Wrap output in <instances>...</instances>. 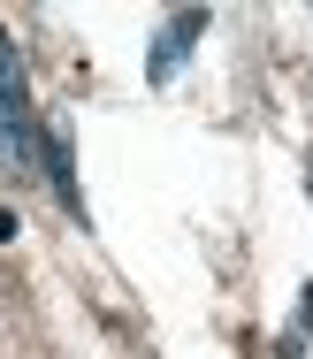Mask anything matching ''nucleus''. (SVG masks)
Masks as SVG:
<instances>
[{"label":"nucleus","mask_w":313,"mask_h":359,"mask_svg":"<svg viewBox=\"0 0 313 359\" xmlns=\"http://www.w3.org/2000/svg\"><path fill=\"white\" fill-rule=\"evenodd\" d=\"M0 168L31 176L39 168V130H31V84H23V54L0 31Z\"/></svg>","instance_id":"f257e3e1"},{"label":"nucleus","mask_w":313,"mask_h":359,"mask_svg":"<svg viewBox=\"0 0 313 359\" xmlns=\"http://www.w3.org/2000/svg\"><path fill=\"white\" fill-rule=\"evenodd\" d=\"M207 8H176L168 23H160V39H153V54H146V84H176V69L191 62V46L207 39Z\"/></svg>","instance_id":"f03ea898"},{"label":"nucleus","mask_w":313,"mask_h":359,"mask_svg":"<svg viewBox=\"0 0 313 359\" xmlns=\"http://www.w3.org/2000/svg\"><path fill=\"white\" fill-rule=\"evenodd\" d=\"M39 168H46V184H54L62 215L77 222V229H92V207H84V184H77V145H69V130H62V123L39 138Z\"/></svg>","instance_id":"7ed1b4c3"},{"label":"nucleus","mask_w":313,"mask_h":359,"mask_svg":"<svg viewBox=\"0 0 313 359\" xmlns=\"http://www.w3.org/2000/svg\"><path fill=\"white\" fill-rule=\"evenodd\" d=\"M306 337H313V283H306V298H298V313H291V329H283L275 352H283V359H306Z\"/></svg>","instance_id":"20e7f679"},{"label":"nucleus","mask_w":313,"mask_h":359,"mask_svg":"<svg viewBox=\"0 0 313 359\" xmlns=\"http://www.w3.org/2000/svg\"><path fill=\"white\" fill-rule=\"evenodd\" d=\"M15 237H23V222H15L8 207H0V245H15Z\"/></svg>","instance_id":"39448f33"},{"label":"nucleus","mask_w":313,"mask_h":359,"mask_svg":"<svg viewBox=\"0 0 313 359\" xmlns=\"http://www.w3.org/2000/svg\"><path fill=\"white\" fill-rule=\"evenodd\" d=\"M306 191H313V176H306Z\"/></svg>","instance_id":"423d86ee"}]
</instances>
